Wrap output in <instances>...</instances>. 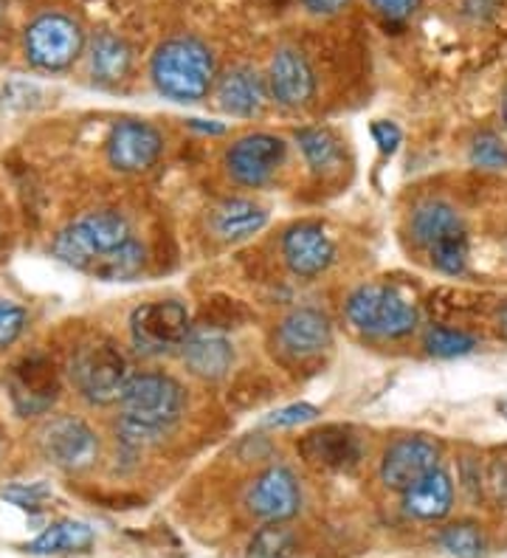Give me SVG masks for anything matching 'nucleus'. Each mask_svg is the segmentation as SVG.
<instances>
[{
    "label": "nucleus",
    "mask_w": 507,
    "mask_h": 558,
    "mask_svg": "<svg viewBox=\"0 0 507 558\" xmlns=\"http://www.w3.org/2000/svg\"><path fill=\"white\" fill-rule=\"evenodd\" d=\"M122 415L116 423V437L124 449L142 451L176 426L186 407V392L172 375L142 373L133 375L119 401Z\"/></svg>",
    "instance_id": "obj_1"
},
{
    "label": "nucleus",
    "mask_w": 507,
    "mask_h": 558,
    "mask_svg": "<svg viewBox=\"0 0 507 558\" xmlns=\"http://www.w3.org/2000/svg\"><path fill=\"white\" fill-rule=\"evenodd\" d=\"M149 74L172 102H201L215 82V57L197 37H172L156 48Z\"/></svg>",
    "instance_id": "obj_2"
},
{
    "label": "nucleus",
    "mask_w": 507,
    "mask_h": 558,
    "mask_svg": "<svg viewBox=\"0 0 507 558\" xmlns=\"http://www.w3.org/2000/svg\"><path fill=\"white\" fill-rule=\"evenodd\" d=\"M130 238H133V232H130L128 218L113 209H101L90 211L85 218L65 226V229L55 238L51 252H55V257L60 259V263H65V266L90 274V268H94L101 257H108L110 252H116V248L128 243Z\"/></svg>",
    "instance_id": "obj_3"
},
{
    "label": "nucleus",
    "mask_w": 507,
    "mask_h": 558,
    "mask_svg": "<svg viewBox=\"0 0 507 558\" xmlns=\"http://www.w3.org/2000/svg\"><path fill=\"white\" fill-rule=\"evenodd\" d=\"M412 238L426 248L439 274L460 277L468 266V229L460 211L446 201H428L412 215Z\"/></svg>",
    "instance_id": "obj_4"
},
{
    "label": "nucleus",
    "mask_w": 507,
    "mask_h": 558,
    "mask_svg": "<svg viewBox=\"0 0 507 558\" xmlns=\"http://www.w3.org/2000/svg\"><path fill=\"white\" fill-rule=\"evenodd\" d=\"M130 378L133 373H130L128 359L110 341H88L71 359V381L76 392L94 407H110L122 401Z\"/></svg>",
    "instance_id": "obj_5"
},
{
    "label": "nucleus",
    "mask_w": 507,
    "mask_h": 558,
    "mask_svg": "<svg viewBox=\"0 0 507 558\" xmlns=\"http://www.w3.org/2000/svg\"><path fill=\"white\" fill-rule=\"evenodd\" d=\"M347 319L366 336L403 339L418 327V307L393 286H361L347 300Z\"/></svg>",
    "instance_id": "obj_6"
},
{
    "label": "nucleus",
    "mask_w": 507,
    "mask_h": 558,
    "mask_svg": "<svg viewBox=\"0 0 507 558\" xmlns=\"http://www.w3.org/2000/svg\"><path fill=\"white\" fill-rule=\"evenodd\" d=\"M26 57L34 69L40 71H65L82 57L85 35L74 17L60 12L40 14L26 28Z\"/></svg>",
    "instance_id": "obj_7"
},
{
    "label": "nucleus",
    "mask_w": 507,
    "mask_h": 558,
    "mask_svg": "<svg viewBox=\"0 0 507 558\" xmlns=\"http://www.w3.org/2000/svg\"><path fill=\"white\" fill-rule=\"evenodd\" d=\"M192 319L181 302H147L130 316V339L142 355H164L181 350L190 339Z\"/></svg>",
    "instance_id": "obj_8"
},
{
    "label": "nucleus",
    "mask_w": 507,
    "mask_h": 558,
    "mask_svg": "<svg viewBox=\"0 0 507 558\" xmlns=\"http://www.w3.org/2000/svg\"><path fill=\"white\" fill-rule=\"evenodd\" d=\"M37 442L48 463L62 471H85L99 457V437L88 423L74 415H57L43 423Z\"/></svg>",
    "instance_id": "obj_9"
},
{
    "label": "nucleus",
    "mask_w": 507,
    "mask_h": 558,
    "mask_svg": "<svg viewBox=\"0 0 507 558\" xmlns=\"http://www.w3.org/2000/svg\"><path fill=\"white\" fill-rule=\"evenodd\" d=\"M9 398L17 415H46L60 398V378L46 355H26L9 373Z\"/></svg>",
    "instance_id": "obj_10"
},
{
    "label": "nucleus",
    "mask_w": 507,
    "mask_h": 558,
    "mask_svg": "<svg viewBox=\"0 0 507 558\" xmlns=\"http://www.w3.org/2000/svg\"><path fill=\"white\" fill-rule=\"evenodd\" d=\"M285 150H288V144L279 136L251 133L231 144V150L226 153V167L237 184L263 186L282 167Z\"/></svg>",
    "instance_id": "obj_11"
},
{
    "label": "nucleus",
    "mask_w": 507,
    "mask_h": 558,
    "mask_svg": "<svg viewBox=\"0 0 507 558\" xmlns=\"http://www.w3.org/2000/svg\"><path fill=\"white\" fill-rule=\"evenodd\" d=\"M439 465V446L432 437L414 435V437H400L389 449L384 451L381 460V483L386 488L400 490L412 488L418 480H423L428 471Z\"/></svg>",
    "instance_id": "obj_12"
},
{
    "label": "nucleus",
    "mask_w": 507,
    "mask_h": 558,
    "mask_svg": "<svg viewBox=\"0 0 507 558\" xmlns=\"http://www.w3.org/2000/svg\"><path fill=\"white\" fill-rule=\"evenodd\" d=\"M164 150V138L149 122H138V119H124V122L113 124L108 136V161L113 170L124 172V175H135V172L149 170L158 161Z\"/></svg>",
    "instance_id": "obj_13"
},
{
    "label": "nucleus",
    "mask_w": 507,
    "mask_h": 558,
    "mask_svg": "<svg viewBox=\"0 0 507 558\" xmlns=\"http://www.w3.org/2000/svg\"><path fill=\"white\" fill-rule=\"evenodd\" d=\"M249 511L263 522H288L302 508V488L291 469L285 465H270L254 480L245 497Z\"/></svg>",
    "instance_id": "obj_14"
},
{
    "label": "nucleus",
    "mask_w": 507,
    "mask_h": 558,
    "mask_svg": "<svg viewBox=\"0 0 507 558\" xmlns=\"http://www.w3.org/2000/svg\"><path fill=\"white\" fill-rule=\"evenodd\" d=\"M333 341V325L316 307H297L277 327L279 353L293 361H307L325 353Z\"/></svg>",
    "instance_id": "obj_15"
},
{
    "label": "nucleus",
    "mask_w": 507,
    "mask_h": 558,
    "mask_svg": "<svg viewBox=\"0 0 507 558\" xmlns=\"http://www.w3.org/2000/svg\"><path fill=\"white\" fill-rule=\"evenodd\" d=\"M268 94L279 108L297 110L316 94V76L311 62L297 48H279L268 65Z\"/></svg>",
    "instance_id": "obj_16"
},
{
    "label": "nucleus",
    "mask_w": 507,
    "mask_h": 558,
    "mask_svg": "<svg viewBox=\"0 0 507 558\" xmlns=\"http://www.w3.org/2000/svg\"><path fill=\"white\" fill-rule=\"evenodd\" d=\"M282 257L297 277L313 279L336 259V245L318 223H297L282 238Z\"/></svg>",
    "instance_id": "obj_17"
},
{
    "label": "nucleus",
    "mask_w": 507,
    "mask_h": 558,
    "mask_svg": "<svg viewBox=\"0 0 507 558\" xmlns=\"http://www.w3.org/2000/svg\"><path fill=\"white\" fill-rule=\"evenodd\" d=\"M299 451L311 465L327 471H350L361 463L364 446L359 435H352L345 426H325L299 440Z\"/></svg>",
    "instance_id": "obj_18"
},
{
    "label": "nucleus",
    "mask_w": 507,
    "mask_h": 558,
    "mask_svg": "<svg viewBox=\"0 0 507 558\" xmlns=\"http://www.w3.org/2000/svg\"><path fill=\"white\" fill-rule=\"evenodd\" d=\"M215 96L231 117H257L268 102V82L249 65H237L217 80Z\"/></svg>",
    "instance_id": "obj_19"
},
{
    "label": "nucleus",
    "mask_w": 507,
    "mask_h": 558,
    "mask_svg": "<svg viewBox=\"0 0 507 558\" xmlns=\"http://www.w3.org/2000/svg\"><path fill=\"white\" fill-rule=\"evenodd\" d=\"M181 359L186 369L203 381H220L234 364V350L220 333L201 330V333H190V339L183 341Z\"/></svg>",
    "instance_id": "obj_20"
},
{
    "label": "nucleus",
    "mask_w": 507,
    "mask_h": 558,
    "mask_svg": "<svg viewBox=\"0 0 507 558\" xmlns=\"http://www.w3.org/2000/svg\"><path fill=\"white\" fill-rule=\"evenodd\" d=\"M454 505V483L448 477V471L437 465L428 471L426 477L418 480L412 488L403 490V511L409 517L420 519V522H437V519L448 517Z\"/></svg>",
    "instance_id": "obj_21"
},
{
    "label": "nucleus",
    "mask_w": 507,
    "mask_h": 558,
    "mask_svg": "<svg viewBox=\"0 0 507 558\" xmlns=\"http://www.w3.org/2000/svg\"><path fill=\"white\" fill-rule=\"evenodd\" d=\"M265 223H268V211L249 198L224 201V204H217L215 209H212V218H209L215 238L226 240V243L249 240L251 234L263 232Z\"/></svg>",
    "instance_id": "obj_22"
},
{
    "label": "nucleus",
    "mask_w": 507,
    "mask_h": 558,
    "mask_svg": "<svg viewBox=\"0 0 507 558\" xmlns=\"http://www.w3.org/2000/svg\"><path fill=\"white\" fill-rule=\"evenodd\" d=\"M90 74L101 85H113V82H122L130 74V65H133V51H130L128 43L122 37L110 35V32H101L90 40Z\"/></svg>",
    "instance_id": "obj_23"
},
{
    "label": "nucleus",
    "mask_w": 507,
    "mask_h": 558,
    "mask_svg": "<svg viewBox=\"0 0 507 558\" xmlns=\"http://www.w3.org/2000/svg\"><path fill=\"white\" fill-rule=\"evenodd\" d=\"M90 545H94V531L88 524L65 519L48 524L32 545H26V550L34 556H57V553H85Z\"/></svg>",
    "instance_id": "obj_24"
},
{
    "label": "nucleus",
    "mask_w": 507,
    "mask_h": 558,
    "mask_svg": "<svg viewBox=\"0 0 507 558\" xmlns=\"http://www.w3.org/2000/svg\"><path fill=\"white\" fill-rule=\"evenodd\" d=\"M293 138H297L299 150H302L311 172H316V175H330L341 167V144H338L330 130L302 128L297 130Z\"/></svg>",
    "instance_id": "obj_25"
},
{
    "label": "nucleus",
    "mask_w": 507,
    "mask_h": 558,
    "mask_svg": "<svg viewBox=\"0 0 507 558\" xmlns=\"http://www.w3.org/2000/svg\"><path fill=\"white\" fill-rule=\"evenodd\" d=\"M144 259H147L144 245L138 243V240L130 238L128 243L119 245V248L110 252L108 257H101L99 263L90 268V274L99 279H108V282H128V279H135L142 274Z\"/></svg>",
    "instance_id": "obj_26"
},
{
    "label": "nucleus",
    "mask_w": 507,
    "mask_h": 558,
    "mask_svg": "<svg viewBox=\"0 0 507 558\" xmlns=\"http://www.w3.org/2000/svg\"><path fill=\"white\" fill-rule=\"evenodd\" d=\"M439 547L451 553L454 558H482L487 550L485 536L471 522H457L446 527V531L439 533Z\"/></svg>",
    "instance_id": "obj_27"
},
{
    "label": "nucleus",
    "mask_w": 507,
    "mask_h": 558,
    "mask_svg": "<svg viewBox=\"0 0 507 558\" xmlns=\"http://www.w3.org/2000/svg\"><path fill=\"white\" fill-rule=\"evenodd\" d=\"M297 553V536L282 522H268L251 538L254 558H291Z\"/></svg>",
    "instance_id": "obj_28"
},
{
    "label": "nucleus",
    "mask_w": 507,
    "mask_h": 558,
    "mask_svg": "<svg viewBox=\"0 0 507 558\" xmlns=\"http://www.w3.org/2000/svg\"><path fill=\"white\" fill-rule=\"evenodd\" d=\"M423 344L437 359H460V355L473 353L476 339L466 330H454V327H428Z\"/></svg>",
    "instance_id": "obj_29"
},
{
    "label": "nucleus",
    "mask_w": 507,
    "mask_h": 558,
    "mask_svg": "<svg viewBox=\"0 0 507 558\" xmlns=\"http://www.w3.org/2000/svg\"><path fill=\"white\" fill-rule=\"evenodd\" d=\"M471 163L480 170H507V144L496 133L485 130L473 138Z\"/></svg>",
    "instance_id": "obj_30"
},
{
    "label": "nucleus",
    "mask_w": 507,
    "mask_h": 558,
    "mask_svg": "<svg viewBox=\"0 0 507 558\" xmlns=\"http://www.w3.org/2000/svg\"><path fill=\"white\" fill-rule=\"evenodd\" d=\"M322 415L318 407L313 403H291V407H282L277 412H270L263 421L265 429H293V426H304V423L316 421Z\"/></svg>",
    "instance_id": "obj_31"
},
{
    "label": "nucleus",
    "mask_w": 507,
    "mask_h": 558,
    "mask_svg": "<svg viewBox=\"0 0 507 558\" xmlns=\"http://www.w3.org/2000/svg\"><path fill=\"white\" fill-rule=\"evenodd\" d=\"M26 322L28 316L21 305L0 300V350L21 339V333L26 330Z\"/></svg>",
    "instance_id": "obj_32"
},
{
    "label": "nucleus",
    "mask_w": 507,
    "mask_h": 558,
    "mask_svg": "<svg viewBox=\"0 0 507 558\" xmlns=\"http://www.w3.org/2000/svg\"><path fill=\"white\" fill-rule=\"evenodd\" d=\"M370 7L389 23H403L418 12L420 0H370Z\"/></svg>",
    "instance_id": "obj_33"
},
{
    "label": "nucleus",
    "mask_w": 507,
    "mask_h": 558,
    "mask_svg": "<svg viewBox=\"0 0 507 558\" xmlns=\"http://www.w3.org/2000/svg\"><path fill=\"white\" fill-rule=\"evenodd\" d=\"M372 138H375V144H378V150L384 156H393L400 144V128L393 122H375L372 124Z\"/></svg>",
    "instance_id": "obj_34"
},
{
    "label": "nucleus",
    "mask_w": 507,
    "mask_h": 558,
    "mask_svg": "<svg viewBox=\"0 0 507 558\" xmlns=\"http://www.w3.org/2000/svg\"><path fill=\"white\" fill-rule=\"evenodd\" d=\"M48 497V490L43 485H34V488H9L3 490V499H12L14 505H21V508H40L43 499Z\"/></svg>",
    "instance_id": "obj_35"
},
{
    "label": "nucleus",
    "mask_w": 507,
    "mask_h": 558,
    "mask_svg": "<svg viewBox=\"0 0 507 558\" xmlns=\"http://www.w3.org/2000/svg\"><path fill=\"white\" fill-rule=\"evenodd\" d=\"M350 3L352 0H302V7L316 17H333V14L345 12Z\"/></svg>",
    "instance_id": "obj_36"
},
{
    "label": "nucleus",
    "mask_w": 507,
    "mask_h": 558,
    "mask_svg": "<svg viewBox=\"0 0 507 558\" xmlns=\"http://www.w3.org/2000/svg\"><path fill=\"white\" fill-rule=\"evenodd\" d=\"M466 9L471 14H476V17H485V14H491L496 9V0H466Z\"/></svg>",
    "instance_id": "obj_37"
},
{
    "label": "nucleus",
    "mask_w": 507,
    "mask_h": 558,
    "mask_svg": "<svg viewBox=\"0 0 507 558\" xmlns=\"http://www.w3.org/2000/svg\"><path fill=\"white\" fill-rule=\"evenodd\" d=\"M190 128L201 130V133H212V136H220V133H226V124H215V122H201V119H192Z\"/></svg>",
    "instance_id": "obj_38"
},
{
    "label": "nucleus",
    "mask_w": 507,
    "mask_h": 558,
    "mask_svg": "<svg viewBox=\"0 0 507 558\" xmlns=\"http://www.w3.org/2000/svg\"><path fill=\"white\" fill-rule=\"evenodd\" d=\"M499 333L507 339V302L499 307Z\"/></svg>",
    "instance_id": "obj_39"
},
{
    "label": "nucleus",
    "mask_w": 507,
    "mask_h": 558,
    "mask_svg": "<svg viewBox=\"0 0 507 558\" xmlns=\"http://www.w3.org/2000/svg\"><path fill=\"white\" fill-rule=\"evenodd\" d=\"M502 122H505V128H507V90H505V96H502Z\"/></svg>",
    "instance_id": "obj_40"
},
{
    "label": "nucleus",
    "mask_w": 507,
    "mask_h": 558,
    "mask_svg": "<svg viewBox=\"0 0 507 558\" xmlns=\"http://www.w3.org/2000/svg\"><path fill=\"white\" fill-rule=\"evenodd\" d=\"M499 412H502V417L507 421V398H502V401H499Z\"/></svg>",
    "instance_id": "obj_41"
},
{
    "label": "nucleus",
    "mask_w": 507,
    "mask_h": 558,
    "mask_svg": "<svg viewBox=\"0 0 507 558\" xmlns=\"http://www.w3.org/2000/svg\"><path fill=\"white\" fill-rule=\"evenodd\" d=\"M0 14H3V9H0Z\"/></svg>",
    "instance_id": "obj_42"
}]
</instances>
